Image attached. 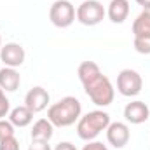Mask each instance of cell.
Segmentation results:
<instances>
[{"label": "cell", "mask_w": 150, "mask_h": 150, "mask_svg": "<svg viewBox=\"0 0 150 150\" xmlns=\"http://www.w3.org/2000/svg\"><path fill=\"white\" fill-rule=\"evenodd\" d=\"M14 136V126L11 124V120L0 119V142H4L5 138Z\"/></svg>", "instance_id": "cell-18"}, {"label": "cell", "mask_w": 150, "mask_h": 150, "mask_svg": "<svg viewBox=\"0 0 150 150\" xmlns=\"http://www.w3.org/2000/svg\"><path fill=\"white\" fill-rule=\"evenodd\" d=\"M82 115V105L75 96H65L58 103L51 105L47 110V119L54 127H68L74 126Z\"/></svg>", "instance_id": "cell-1"}, {"label": "cell", "mask_w": 150, "mask_h": 150, "mask_svg": "<svg viewBox=\"0 0 150 150\" xmlns=\"http://www.w3.org/2000/svg\"><path fill=\"white\" fill-rule=\"evenodd\" d=\"M32 140H42V142H49L54 134V126L49 119H38L32 127Z\"/></svg>", "instance_id": "cell-14"}, {"label": "cell", "mask_w": 150, "mask_h": 150, "mask_svg": "<svg viewBox=\"0 0 150 150\" xmlns=\"http://www.w3.org/2000/svg\"><path fill=\"white\" fill-rule=\"evenodd\" d=\"M100 74H101V70H100L98 63H94V61H82L79 65V68H77V75H79L80 84H86V82L93 80Z\"/></svg>", "instance_id": "cell-16"}, {"label": "cell", "mask_w": 150, "mask_h": 150, "mask_svg": "<svg viewBox=\"0 0 150 150\" xmlns=\"http://www.w3.org/2000/svg\"><path fill=\"white\" fill-rule=\"evenodd\" d=\"M134 37H150V7H145L133 21Z\"/></svg>", "instance_id": "cell-15"}, {"label": "cell", "mask_w": 150, "mask_h": 150, "mask_svg": "<svg viewBox=\"0 0 150 150\" xmlns=\"http://www.w3.org/2000/svg\"><path fill=\"white\" fill-rule=\"evenodd\" d=\"M0 150H19V142L16 136L5 138L4 142H0Z\"/></svg>", "instance_id": "cell-20"}, {"label": "cell", "mask_w": 150, "mask_h": 150, "mask_svg": "<svg viewBox=\"0 0 150 150\" xmlns=\"http://www.w3.org/2000/svg\"><path fill=\"white\" fill-rule=\"evenodd\" d=\"M82 150H108L107 145H103L101 142H96V140H93V142H87V145H84V149Z\"/></svg>", "instance_id": "cell-22"}, {"label": "cell", "mask_w": 150, "mask_h": 150, "mask_svg": "<svg viewBox=\"0 0 150 150\" xmlns=\"http://www.w3.org/2000/svg\"><path fill=\"white\" fill-rule=\"evenodd\" d=\"M134 51L140 54H150V37H134Z\"/></svg>", "instance_id": "cell-17"}, {"label": "cell", "mask_w": 150, "mask_h": 150, "mask_svg": "<svg viewBox=\"0 0 150 150\" xmlns=\"http://www.w3.org/2000/svg\"><path fill=\"white\" fill-rule=\"evenodd\" d=\"M142 87H143V79L136 70L124 68V70L119 72V75H117V91L122 96H126V98L138 96L142 93Z\"/></svg>", "instance_id": "cell-5"}, {"label": "cell", "mask_w": 150, "mask_h": 150, "mask_svg": "<svg viewBox=\"0 0 150 150\" xmlns=\"http://www.w3.org/2000/svg\"><path fill=\"white\" fill-rule=\"evenodd\" d=\"M28 150H52L49 142H42V140H32Z\"/></svg>", "instance_id": "cell-21"}, {"label": "cell", "mask_w": 150, "mask_h": 150, "mask_svg": "<svg viewBox=\"0 0 150 150\" xmlns=\"http://www.w3.org/2000/svg\"><path fill=\"white\" fill-rule=\"evenodd\" d=\"M134 2H136L138 5H142L143 9H145V7H150V0H134Z\"/></svg>", "instance_id": "cell-24"}, {"label": "cell", "mask_w": 150, "mask_h": 150, "mask_svg": "<svg viewBox=\"0 0 150 150\" xmlns=\"http://www.w3.org/2000/svg\"><path fill=\"white\" fill-rule=\"evenodd\" d=\"M129 138L131 133L126 122H110V126L107 127V142L113 149H124L129 143Z\"/></svg>", "instance_id": "cell-9"}, {"label": "cell", "mask_w": 150, "mask_h": 150, "mask_svg": "<svg viewBox=\"0 0 150 150\" xmlns=\"http://www.w3.org/2000/svg\"><path fill=\"white\" fill-rule=\"evenodd\" d=\"M107 16V11L98 0H82V4L75 11V19L84 26H96Z\"/></svg>", "instance_id": "cell-4"}, {"label": "cell", "mask_w": 150, "mask_h": 150, "mask_svg": "<svg viewBox=\"0 0 150 150\" xmlns=\"http://www.w3.org/2000/svg\"><path fill=\"white\" fill-rule=\"evenodd\" d=\"M110 126V115L103 110H93L77 120V134L84 142H93Z\"/></svg>", "instance_id": "cell-2"}, {"label": "cell", "mask_w": 150, "mask_h": 150, "mask_svg": "<svg viewBox=\"0 0 150 150\" xmlns=\"http://www.w3.org/2000/svg\"><path fill=\"white\" fill-rule=\"evenodd\" d=\"M25 58H26V52H25L21 44L9 42V44L2 45V49H0V59L5 67L18 68L25 63Z\"/></svg>", "instance_id": "cell-7"}, {"label": "cell", "mask_w": 150, "mask_h": 150, "mask_svg": "<svg viewBox=\"0 0 150 150\" xmlns=\"http://www.w3.org/2000/svg\"><path fill=\"white\" fill-rule=\"evenodd\" d=\"M9 112H11V101H9V98L5 96V91L0 87V119L7 117Z\"/></svg>", "instance_id": "cell-19"}, {"label": "cell", "mask_w": 150, "mask_h": 150, "mask_svg": "<svg viewBox=\"0 0 150 150\" xmlns=\"http://www.w3.org/2000/svg\"><path fill=\"white\" fill-rule=\"evenodd\" d=\"M49 19L58 28H68L75 21V7L68 0H56L49 9Z\"/></svg>", "instance_id": "cell-6"}, {"label": "cell", "mask_w": 150, "mask_h": 150, "mask_svg": "<svg viewBox=\"0 0 150 150\" xmlns=\"http://www.w3.org/2000/svg\"><path fill=\"white\" fill-rule=\"evenodd\" d=\"M9 120H11V124L14 127H26L33 120V112L28 107H25V105L16 107V108H12L9 112Z\"/></svg>", "instance_id": "cell-13"}, {"label": "cell", "mask_w": 150, "mask_h": 150, "mask_svg": "<svg viewBox=\"0 0 150 150\" xmlns=\"http://www.w3.org/2000/svg\"><path fill=\"white\" fill-rule=\"evenodd\" d=\"M149 117H150V107L147 103L140 101V100L127 103L126 108H124V119L129 124H134V126L143 124V122L149 120Z\"/></svg>", "instance_id": "cell-10"}, {"label": "cell", "mask_w": 150, "mask_h": 150, "mask_svg": "<svg viewBox=\"0 0 150 150\" xmlns=\"http://www.w3.org/2000/svg\"><path fill=\"white\" fill-rule=\"evenodd\" d=\"M107 16L115 25H120L129 16V2L127 0H112L107 9Z\"/></svg>", "instance_id": "cell-12"}, {"label": "cell", "mask_w": 150, "mask_h": 150, "mask_svg": "<svg viewBox=\"0 0 150 150\" xmlns=\"http://www.w3.org/2000/svg\"><path fill=\"white\" fill-rule=\"evenodd\" d=\"M51 103V94L47 93V89H44L42 86L32 87L26 96H25V107H28L33 113H38L45 110Z\"/></svg>", "instance_id": "cell-8"}, {"label": "cell", "mask_w": 150, "mask_h": 150, "mask_svg": "<svg viewBox=\"0 0 150 150\" xmlns=\"http://www.w3.org/2000/svg\"><path fill=\"white\" fill-rule=\"evenodd\" d=\"M21 84V75L16 68H11V67H4L0 70V87L5 91V93H14L18 91Z\"/></svg>", "instance_id": "cell-11"}, {"label": "cell", "mask_w": 150, "mask_h": 150, "mask_svg": "<svg viewBox=\"0 0 150 150\" xmlns=\"http://www.w3.org/2000/svg\"><path fill=\"white\" fill-rule=\"evenodd\" d=\"M0 49H2V35H0Z\"/></svg>", "instance_id": "cell-25"}, {"label": "cell", "mask_w": 150, "mask_h": 150, "mask_svg": "<svg viewBox=\"0 0 150 150\" xmlns=\"http://www.w3.org/2000/svg\"><path fill=\"white\" fill-rule=\"evenodd\" d=\"M54 150H77V147H75L74 143H70V142H61V143L56 145Z\"/></svg>", "instance_id": "cell-23"}, {"label": "cell", "mask_w": 150, "mask_h": 150, "mask_svg": "<svg viewBox=\"0 0 150 150\" xmlns=\"http://www.w3.org/2000/svg\"><path fill=\"white\" fill-rule=\"evenodd\" d=\"M86 94L89 96V100L96 105V107H108L112 105L113 98H115V89H113L112 82L107 75L100 74L94 77L93 80L82 84Z\"/></svg>", "instance_id": "cell-3"}]
</instances>
